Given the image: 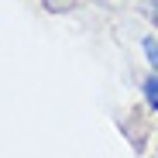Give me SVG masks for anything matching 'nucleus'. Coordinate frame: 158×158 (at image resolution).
<instances>
[{
    "label": "nucleus",
    "instance_id": "1",
    "mask_svg": "<svg viewBox=\"0 0 158 158\" xmlns=\"http://www.w3.org/2000/svg\"><path fill=\"white\" fill-rule=\"evenodd\" d=\"M144 96L151 103V110H158V76H151L148 83H144Z\"/></svg>",
    "mask_w": 158,
    "mask_h": 158
},
{
    "label": "nucleus",
    "instance_id": "2",
    "mask_svg": "<svg viewBox=\"0 0 158 158\" xmlns=\"http://www.w3.org/2000/svg\"><path fill=\"white\" fill-rule=\"evenodd\" d=\"M144 52H148V62L158 69V38H144Z\"/></svg>",
    "mask_w": 158,
    "mask_h": 158
}]
</instances>
